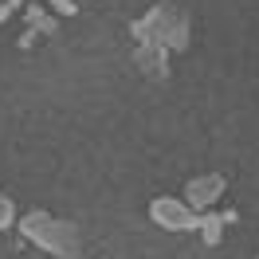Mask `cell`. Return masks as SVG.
Listing matches in <instances>:
<instances>
[{"label": "cell", "instance_id": "9", "mask_svg": "<svg viewBox=\"0 0 259 259\" xmlns=\"http://www.w3.org/2000/svg\"><path fill=\"white\" fill-rule=\"evenodd\" d=\"M12 220H16V208H12V200L0 193V228H12Z\"/></svg>", "mask_w": 259, "mask_h": 259}, {"label": "cell", "instance_id": "4", "mask_svg": "<svg viewBox=\"0 0 259 259\" xmlns=\"http://www.w3.org/2000/svg\"><path fill=\"white\" fill-rule=\"evenodd\" d=\"M220 196H224V177L220 173H200L185 185V204L193 212H208Z\"/></svg>", "mask_w": 259, "mask_h": 259}, {"label": "cell", "instance_id": "10", "mask_svg": "<svg viewBox=\"0 0 259 259\" xmlns=\"http://www.w3.org/2000/svg\"><path fill=\"white\" fill-rule=\"evenodd\" d=\"M48 4H51V12H59V16H75V12H79L75 0H48Z\"/></svg>", "mask_w": 259, "mask_h": 259}, {"label": "cell", "instance_id": "11", "mask_svg": "<svg viewBox=\"0 0 259 259\" xmlns=\"http://www.w3.org/2000/svg\"><path fill=\"white\" fill-rule=\"evenodd\" d=\"M35 35H39V32H35V28H28V32L20 35V48H32V44H35Z\"/></svg>", "mask_w": 259, "mask_h": 259}, {"label": "cell", "instance_id": "1", "mask_svg": "<svg viewBox=\"0 0 259 259\" xmlns=\"http://www.w3.org/2000/svg\"><path fill=\"white\" fill-rule=\"evenodd\" d=\"M130 39L138 44H165L169 51H185L193 39V24L173 0H157L142 20L130 24Z\"/></svg>", "mask_w": 259, "mask_h": 259}, {"label": "cell", "instance_id": "7", "mask_svg": "<svg viewBox=\"0 0 259 259\" xmlns=\"http://www.w3.org/2000/svg\"><path fill=\"white\" fill-rule=\"evenodd\" d=\"M200 236H204L208 247H216V243L224 240V216H216V212H200Z\"/></svg>", "mask_w": 259, "mask_h": 259}, {"label": "cell", "instance_id": "2", "mask_svg": "<svg viewBox=\"0 0 259 259\" xmlns=\"http://www.w3.org/2000/svg\"><path fill=\"white\" fill-rule=\"evenodd\" d=\"M20 232L24 240H32L39 251H48L55 259H79L82 255V240H79V228L51 216V212H24L20 216Z\"/></svg>", "mask_w": 259, "mask_h": 259}, {"label": "cell", "instance_id": "8", "mask_svg": "<svg viewBox=\"0 0 259 259\" xmlns=\"http://www.w3.org/2000/svg\"><path fill=\"white\" fill-rule=\"evenodd\" d=\"M24 4H28V0H0V24H8V20L24 8Z\"/></svg>", "mask_w": 259, "mask_h": 259}, {"label": "cell", "instance_id": "6", "mask_svg": "<svg viewBox=\"0 0 259 259\" xmlns=\"http://www.w3.org/2000/svg\"><path fill=\"white\" fill-rule=\"evenodd\" d=\"M24 20H28V28H35L39 35H55L59 32L55 16H51L48 8H39V4H28V8H24Z\"/></svg>", "mask_w": 259, "mask_h": 259}, {"label": "cell", "instance_id": "12", "mask_svg": "<svg viewBox=\"0 0 259 259\" xmlns=\"http://www.w3.org/2000/svg\"><path fill=\"white\" fill-rule=\"evenodd\" d=\"M255 259H259V255H255Z\"/></svg>", "mask_w": 259, "mask_h": 259}, {"label": "cell", "instance_id": "5", "mask_svg": "<svg viewBox=\"0 0 259 259\" xmlns=\"http://www.w3.org/2000/svg\"><path fill=\"white\" fill-rule=\"evenodd\" d=\"M134 67L153 82L169 79V48L165 44H134Z\"/></svg>", "mask_w": 259, "mask_h": 259}, {"label": "cell", "instance_id": "3", "mask_svg": "<svg viewBox=\"0 0 259 259\" xmlns=\"http://www.w3.org/2000/svg\"><path fill=\"white\" fill-rule=\"evenodd\" d=\"M149 216H153V224H161L165 232H193V228H200V212H193L185 200H177V196H153V200H149Z\"/></svg>", "mask_w": 259, "mask_h": 259}]
</instances>
